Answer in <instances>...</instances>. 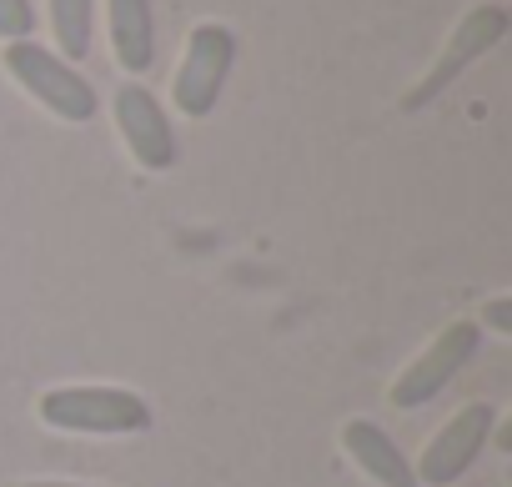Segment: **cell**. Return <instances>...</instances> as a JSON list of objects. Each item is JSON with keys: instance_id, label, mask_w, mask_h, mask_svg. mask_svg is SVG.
Returning <instances> with one entry per match:
<instances>
[{"instance_id": "obj_2", "label": "cell", "mask_w": 512, "mask_h": 487, "mask_svg": "<svg viewBox=\"0 0 512 487\" xmlns=\"http://www.w3.org/2000/svg\"><path fill=\"white\" fill-rule=\"evenodd\" d=\"M6 71H11V81L31 96V101H41L51 116H61V121H91L96 116V91H91V81L81 76V71H71V61H61L56 51H46V46H36V41H11L6 46Z\"/></svg>"}, {"instance_id": "obj_8", "label": "cell", "mask_w": 512, "mask_h": 487, "mask_svg": "<svg viewBox=\"0 0 512 487\" xmlns=\"http://www.w3.org/2000/svg\"><path fill=\"white\" fill-rule=\"evenodd\" d=\"M342 447L352 452V462H357L377 487H422V482H417V472L407 467L402 447H397L377 422H367V417L347 422V427H342Z\"/></svg>"}, {"instance_id": "obj_3", "label": "cell", "mask_w": 512, "mask_h": 487, "mask_svg": "<svg viewBox=\"0 0 512 487\" xmlns=\"http://www.w3.org/2000/svg\"><path fill=\"white\" fill-rule=\"evenodd\" d=\"M236 66V36L221 26V21H201L186 41V56H181V71H176V111L181 116H211L221 91H226V76Z\"/></svg>"}, {"instance_id": "obj_10", "label": "cell", "mask_w": 512, "mask_h": 487, "mask_svg": "<svg viewBox=\"0 0 512 487\" xmlns=\"http://www.w3.org/2000/svg\"><path fill=\"white\" fill-rule=\"evenodd\" d=\"M51 26L61 41V61H81L91 51V0H51Z\"/></svg>"}, {"instance_id": "obj_5", "label": "cell", "mask_w": 512, "mask_h": 487, "mask_svg": "<svg viewBox=\"0 0 512 487\" xmlns=\"http://www.w3.org/2000/svg\"><path fill=\"white\" fill-rule=\"evenodd\" d=\"M477 357V322H452V327H442V337L392 382V402L397 407H422V402H432L467 362Z\"/></svg>"}, {"instance_id": "obj_9", "label": "cell", "mask_w": 512, "mask_h": 487, "mask_svg": "<svg viewBox=\"0 0 512 487\" xmlns=\"http://www.w3.org/2000/svg\"><path fill=\"white\" fill-rule=\"evenodd\" d=\"M106 16H111V51L121 61V71L141 76L156 61V16H151V0H106Z\"/></svg>"}, {"instance_id": "obj_12", "label": "cell", "mask_w": 512, "mask_h": 487, "mask_svg": "<svg viewBox=\"0 0 512 487\" xmlns=\"http://www.w3.org/2000/svg\"><path fill=\"white\" fill-rule=\"evenodd\" d=\"M487 327H492V332H512V297H497V302L487 307Z\"/></svg>"}, {"instance_id": "obj_13", "label": "cell", "mask_w": 512, "mask_h": 487, "mask_svg": "<svg viewBox=\"0 0 512 487\" xmlns=\"http://www.w3.org/2000/svg\"><path fill=\"white\" fill-rule=\"evenodd\" d=\"M26 487H81V482H26Z\"/></svg>"}, {"instance_id": "obj_6", "label": "cell", "mask_w": 512, "mask_h": 487, "mask_svg": "<svg viewBox=\"0 0 512 487\" xmlns=\"http://www.w3.org/2000/svg\"><path fill=\"white\" fill-rule=\"evenodd\" d=\"M116 126L136 156V166L146 171H171L176 166V136H171V121L161 111V101L141 86V81H126L116 91Z\"/></svg>"}, {"instance_id": "obj_4", "label": "cell", "mask_w": 512, "mask_h": 487, "mask_svg": "<svg viewBox=\"0 0 512 487\" xmlns=\"http://www.w3.org/2000/svg\"><path fill=\"white\" fill-rule=\"evenodd\" d=\"M507 26H512V21H507L502 6H472V11L457 21V31L447 36V51L437 56V66L412 86V96L402 101V111H422L427 101H437V96H442V91H447V86L477 61V56H487V51L507 36Z\"/></svg>"}, {"instance_id": "obj_1", "label": "cell", "mask_w": 512, "mask_h": 487, "mask_svg": "<svg viewBox=\"0 0 512 487\" xmlns=\"http://www.w3.org/2000/svg\"><path fill=\"white\" fill-rule=\"evenodd\" d=\"M41 422L56 432L131 437L151 427V407L131 387H56L41 397Z\"/></svg>"}, {"instance_id": "obj_7", "label": "cell", "mask_w": 512, "mask_h": 487, "mask_svg": "<svg viewBox=\"0 0 512 487\" xmlns=\"http://www.w3.org/2000/svg\"><path fill=\"white\" fill-rule=\"evenodd\" d=\"M492 402H472V407H462L432 442H427V452H422V467H417V482H432V487H447V482H457L472 462H477V452H482V442L492 437Z\"/></svg>"}, {"instance_id": "obj_11", "label": "cell", "mask_w": 512, "mask_h": 487, "mask_svg": "<svg viewBox=\"0 0 512 487\" xmlns=\"http://www.w3.org/2000/svg\"><path fill=\"white\" fill-rule=\"evenodd\" d=\"M36 36V6L31 0H0V41H31Z\"/></svg>"}]
</instances>
